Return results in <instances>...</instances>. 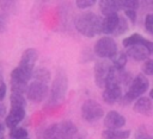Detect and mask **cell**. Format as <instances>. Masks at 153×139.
Wrapping results in <instances>:
<instances>
[{
  "instance_id": "1",
  "label": "cell",
  "mask_w": 153,
  "mask_h": 139,
  "mask_svg": "<svg viewBox=\"0 0 153 139\" xmlns=\"http://www.w3.org/2000/svg\"><path fill=\"white\" fill-rule=\"evenodd\" d=\"M100 23L102 19L99 15L93 12H85L76 18L75 29L80 34L92 38L100 33Z\"/></svg>"
},
{
  "instance_id": "2",
  "label": "cell",
  "mask_w": 153,
  "mask_h": 139,
  "mask_svg": "<svg viewBox=\"0 0 153 139\" xmlns=\"http://www.w3.org/2000/svg\"><path fill=\"white\" fill-rule=\"evenodd\" d=\"M149 88V81L143 74L136 75L134 78H131V82L128 86V90L124 95L121 96L120 101L121 105H129L134 101H136L140 96H143V94Z\"/></svg>"
},
{
  "instance_id": "3",
  "label": "cell",
  "mask_w": 153,
  "mask_h": 139,
  "mask_svg": "<svg viewBox=\"0 0 153 139\" xmlns=\"http://www.w3.org/2000/svg\"><path fill=\"white\" fill-rule=\"evenodd\" d=\"M94 82L99 88H105L111 82L116 81V69L112 67L109 59H99L94 64L93 70ZM118 83V82H117Z\"/></svg>"
},
{
  "instance_id": "4",
  "label": "cell",
  "mask_w": 153,
  "mask_h": 139,
  "mask_svg": "<svg viewBox=\"0 0 153 139\" xmlns=\"http://www.w3.org/2000/svg\"><path fill=\"white\" fill-rule=\"evenodd\" d=\"M68 89V77L63 69H60L56 72V76L53 81L51 88H50V95H49V106H57L60 105L66 96Z\"/></svg>"
},
{
  "instance_id": "5",
  "label": "cell",
  "mask_w": 153,
  "mask_h": 139,
  "mask_svg": "<svg viewBox=\"0 0 153 139\" xmlns=\"http://www.w3.org/2000/svg\"><path fill=\"white\" fill-rule=\"evenodd\" d=\"M94 53L103 59H111L116 53H117V44L115 39L110 36H104L100 37L96 44H94Z\"/></svg>"
},
{
  "instance_id": "6",
  "label": "cell",
  "mask_w": 153,
  "mask_h": 139,
  "mask_svg": "<svg viewBox=\"0 0 153 139\" xmlns=\"http://www.w3.org/2000/svg\"><path fill=\"white\" fill-rule=\"evenodd\" d=\"M81 116L87 122H96L104 116L103 107L96 100H86L81 106Z\"/></svg>"
},
{
  "instance_id": "7",
  "label": "cell",
  "mask_w": 153,
  "mask_h": 139,
  "mask_svg": "<svg viewBox=\"0 0 153 139\" xmlns=\"http://www.w3.org/2000/svg\"><path fill=\"white\" fill-rule=\"evenodd\" d=\"M152 52H153V43L151 40H147L143 44H135L127 48L126 56L136 62H143L149 58Z\"/></svg>"
},
{
  "instance_id": "8",
  "label": "cell",
  "mask_w": 153,
  "mask_h": 139,
  "mask_svg": "<svg viewBox=\"0 0 153 139\" xmlns=\"http://www.w3.org/2000/svg\"><path fill=\"white\" fill-rule=\"evenodd\" d=\"M48 93H49L48 84L37 82V81H32L31 83H29L25 91L26 97L33 103H39L43 100H45L48 96Z\"/></svg>"
},
{
  "instance_id": "9",
  "label": "cell",
  "mask_w": 153,
  "mask_h": 139,
  "mask_svg": "<svg viewBox=\"0 0 153 139\" xmlns=\"http://www.w3.org/2000/svg\"><path fill=\"white\" fill-rule=\"evenodd\" d=\"M38 59V52L36 49L33 48H30V49H26L22 57H20V61H19V64H18V68H20L22 70L29 72L32 75V71L35 69V65H36V62Z\"/></svg>"
},
{
  "instance_id": "10",
  "label": "cell",
  "mask_w": 153,
  "mask_h": 139,
  "mask_svg": "<svg viewBox=\"0 0 153 139\" xmlns=\"http://www.w3.org/2000/svg\"><path fill=\"white\" fill-rule=\"evenodd\" d=\"M121 96H122V88H121V84L117 82L109 83L103 89V93H102V97H103L104 102L108 105L116 103L117 101H120Z\"/></svg>"
},
{
  "instance_id": "11",
  "label": "cell",
  "mask_w": 153,
  "mask_h": 139,
  "mask_svg": "<svg viewBox=\"0 0 153 139\" xmlns=\"http://www.w3.org/2000/svg\"><path fill=\"white\" fill-rule=\"evenodd\" d=\"M126 125V118L117 110H110L104 116V126L106 129H121Z\"/></svg>"
},
{
  "instance_id": "12",
  "label": "cell",
  "mask_w": 153,
  "mask_h": 139,
  "mask_svg": "<svg viewBox=\"0 0 153 139\" xmlns=\"http://www.w3.org/2000/svg\"><path fill=\"white\" fill-rule=\"evenodd\" d=\"M25 108L23 107H11L10 113L5 118V126L10 129L17 127L19 122H22L25 118Z\"/></svg>"
},
{
  "instance_id": "13",
  "label": "cell",
  "mask_w": 153,
  "mask_h": 139,
  "mask_svg": "<svg viewBox=\"0 0 153 139\" xmlns=\"http://www.w3.org/2000/svg\"><path fill=\"white\" fill-rule=\"evenodd\" d=\"M133 109L136 113H139V114H141L143 116H151L152 115V109H153V105H152L151 97L145 96V95L143 96H140L135 101Z\"/></svg>"
},
{
  "instance_id": "14",
  "label": "cell",
  "mask_w": 153,
  "mask_h": 139,
  "mask_svg": "<svg viewBox=\"0 0 153 139\" xmlns=\"http://www.w3.org/2000/svg\"><path fill=\"white\" fill-rule=\"evenodd\" d=\"M76 133V126L71 120H65L59 124V139H74Z\"/></svg>"
},
{
  "instance_id": "15",
  "label": "cell",
  "mask_w": 153,
  "mask_h": 139,
  "mask_svg": "<svg viewBox=\"0 0 153 139\" xmlns=\"http://www.w3.org/2000/svg\"><path fill=\"white\" fill-rule=\"evenodd\" d=\"M118 20H120L118 14H111V15L104 17L100 23V33L114 34V32L118 25Z\"/></svg>"
},
{
  "instance_id": "16",
  "label": "cell",
  "mask_w": 153,
  "mask_h": 139,
  "mask_svg": "<svg viewBox=\"0 0 153 139\" xmlns=\"http://www.w3.org/2000/svg\"><path fill=\"white\" fill-rule=\"evenodd\" d=\"M98 6L100 12L104 14V17L106 15H111V14H117L118 11H121V0H100L98 1Z\"/></svg>"
},
{
  "instance_id": "17",
  "label": "cell",
  "mask_w": 153,
  "mask_h": 139,
  "mask_svg": "<svg viewBox=\"0 0 153 139\" xmlns=\"http://www.w3.org/2000/svg\"><path fill=\"white\" fill-rule=\"evenodd\" d=\"M130 133L129 129H104L102 135L104 139H128Z\"/></svg>"
},
{
  "instance_id": "18",
  "label": "cell",
  "mask_w": 153,
  "mask_h": 139,
  "mask_svg": "<svg viewBox=\"0 0 153 139\" xmlns=\"http://www.w3.org/2000/svg\"><path fill=\"white\" fill-rule=\"evenodd\" d=\"M31 77H33V78H35L33 81H37V82H41V83L48 84V83H49V81H50V72H49V70H48V69H45V68L33 69Z\"/></svg>"
},
{
  "instance_id": "19",
  "label": "cell",
  "mask_w": 153,
  "mask_h": 139,
  "mask_svg": "<svg viewBox=\"0 0 153 139\" xmlns=\"http://www.w3.org/2000/svg\"><path fill=\"white\" fill-rule=\"evenodd\" d=\"M147 40H148V39L145 38V37H142L141 34H139V33H133V34H130L129 37H126V38L122 40V44H123L124 48H129V46L135 45V44H143V43H146Z\"/></svg>"
},
{
  "instance_id": "20",
  "label": "cell",
  "mask_w": 153,
  "mask_h": 139,
  "mask_svg": "<svg viewBox=\"0 0 153 139\" xmlns=\"http://www.w3.org/2000/svg\"><path fill=\"white\" fill-rule=\"evenodd\" d=\"M127 58H128V57L126 56L124 52L117 51V53L110 59V62H111L112 67H114L116 70H123L124 67H126V64H127Z\"/></svg>"
},
{
  "instance_id": "21",
  "label": "cell",
  "mask_w": 153,
  "mask_h": 139,
  "mask_svg": "<svg viewBox=\"0 0 153 139\" xmlns=\"http://www.w3.org/2000/svg\"><path fill=\"white\" fill-rule=\"evenodd\" d=\"M42 139H59V124H53L47 127L42 134Z\"/></svg>"
},
{
  "instance_id": "22",
  "label": "cell",
  "mask_w": 153,
  "mask_h": 139,
  "mask_svg": "<svg viewBox=\"0 0 153 139\" xmlns=\"http://www.w3.org/2000/svg\"><path fill=\"white\" fill-rule=\"evenodd\" d=\"M10 102L12 107H26V100L22 94H17V93H11L10 95Z\"/></svg>"
},
{
  "instance_id": "23",
  "label": "cell",
  "mask_w": 153,
  "mask_h": 139,
  "mask_svg": "<svg viewBox=\"0 0 153 139\" xmlns=\"http://www.w3.org/2000/svg\"><path fill=\"white\" fill-rule=\"evenodd\" d=\"M129 31V24H128V20L124 18V17H120V20H118V25L114 32V36H121L126 32Z\"/></svg>"
},
{
  "instance_id": "24",
  "label": "cell",
  "mask_w": 153,
  "mask_h": 139,
  "mask_svg": "<svg viewBox=\"0 0 153 139\" xmlns=\"http://www.w3.org/2000/svg\"><path fill=\"white\" fill-rule=\"evenodd\" d=\"M8 135H10L11 139H19V138H26V137H29V133H27V131L25 128L17 126V127L10 129V134Z\"/></svg>"
},
{
  "instance_id": "25",
  "label": "cell",
  "mask_w": 153,
  "mask_h": 139,
  "mask_svg": "<svg viewBox=\"0 0 153 139\" xmlns=\"http://www.w3.org/2000/svg\"><path fill=\"white\" fill-rule=\"evenodd\" d=\"M140 2L137 0H121V8L123 11L126 10H131V11H136L139 8Z\"/></svg>"
},
{
  "instance_id": "26",
  "label": "cell",
  "mask_w": 153,
  "mask_h": 139,
  "mask_svg": "<svg viewBox=\"0 0 153 139\" xmlns=\"http://www.w3.org/2000/svg\"><path fill=\"white\" fill-rule=\"evenodd\" d=\"M141 70L143 72L145 76H151L153 75V59L148 58L146 61H143L142 65H141Z\"/></svg>"
},
{
  "instance_id": "27",
  "label": "cell",
  "mask_w": 153,
  "mask_h": 139,
  "mask_svg": "<svg viewBox=\"0 0 153 139\" xmlns=\"http://www.w3.org/2000/svg\"><path fill=\"white\" fill-rule=\"evenodd\" d=\"M135 139H152L145 126H140L135 132Z\"/></svg>"
},
{
  "instance_id": "28",
  "label": "cell",
  "mask_w": 153,
  "mask_h": 139,
  "mask_svg": "<svg viewBox=\"0 0 153 139\" xmlns=\"http://www.w3.org/2000/svg\"><path fill=\"white\" fill-rule=\"evenodd\" d=\"M96 0H76L75 1V5L81 8V10H85V8H88V7H92L93 5H96Z\"/></svg>"
},
{
  "instance_id": "29",
  "label": "cell",
  "mask_w": 153,
  "mask_h": 139,
  "mask_svg": "<svg viewBox=\"0 0 153 139\" xmlns=\"http://www.w3.org/2000/svg\"><path fill=\"white\" fill-rule=\"evenodd\" d=\"M145 27L149 34H153V14L148 13L145 18Z\"/></svg>"
},
{
  "instance_id": "30",
  "label": "cell",
  "mask_w": 153,
  "mask_h": 139,
  "mask_svg": "<svg viewBox=\"0 0 153 139\" xmlns=\"http://www.w3.org/2000/svg\"><path fill=\"white\" fill-rule=\"evenodd\" d=\"M124 14H126V17L133 23V24H135L136 23V11H131V10H126L124 11Z\"/></svg>"
},
{
  "instance_id": "31",
  "label": "cell",
  "mask_w": 153,
  "mask_h": 139,
  "mask_svg": "<svg viewBox=\"0 0 153 139\" xmlns=\"http://www.w3.org/2000/svg\"><path fill=\"white\" fill-rule=\"evenodd\" d=\"M6 91H7V88H6V83H1L0 84V102L2 101V99L6 96Z\"/></svg>"
},
{
  "instance_id": "32",
  "label": "cell",
  "mask_w": 153,
  "mask_h": 139,
  "mask_svg": "<svg viewBox=\"0 0 153 139\" xmlns=\"http://www.w3.org/2000/svg\"><path fill=\"white\" fill-rule=\"evenodd\" d=\"M5 115H6V106L2 102H0V118Z\"/></svg>"
},
{
  "instance_id": "33",
  "label": "cell",
  "mask_w": 153,
  "mask_h": 139,
  "mask_svg": "<svg viewBox=\"0 0 153 139\" xmlns=\"http://www.w3.org/2000/svg\"><path fill=\"white\" fill-rule=\"evenodd\" d=\"M4 132H5V126H4V124L0 121V137L4 134Z\"/></svg>"
},
{
  "instance_id": "34",
  "label": "cell",
  "mask_w": 153,
  "mask_h": 139,
  "mask_svg": "<svg viewBox=\"0 0 153 139\" xmlns=\"http://www.w3.org/2000/svg\"><path fill=\"white\" fill-rule=\"evenodd\" d=\"M4 83V76H2V70H1V67H0V84Z\"/></svg>"
},
{
  "instance_id": "35",
  "label": "cell",
  "mask_w": 153,
  "mask_h": 139,
  "mask_svg": "<svg viewBox=\"0 0 153 139\" xmlns=\"http://www.w3.org/2000/svg\"><path fill=\"white\" fill-rule=\"evenodd\" d=\"M19 139H30L29 137H26V138H19Z\"/></svg>"
},
{
  "instance_id": "36",
  "label": "cell",
  "mask_w": 153,
  "mask_h": 139,
  "mask_svg": "<svg viewBox=\"0 0 153 139\" xmlns=\"http://www.w3.org/2000/svg\"><path fill=\"white\" fill-rule=\"evenodd\" d=\"M0 139H5V138H4V137H0Z\"/></svg>"
}]
</instances>
